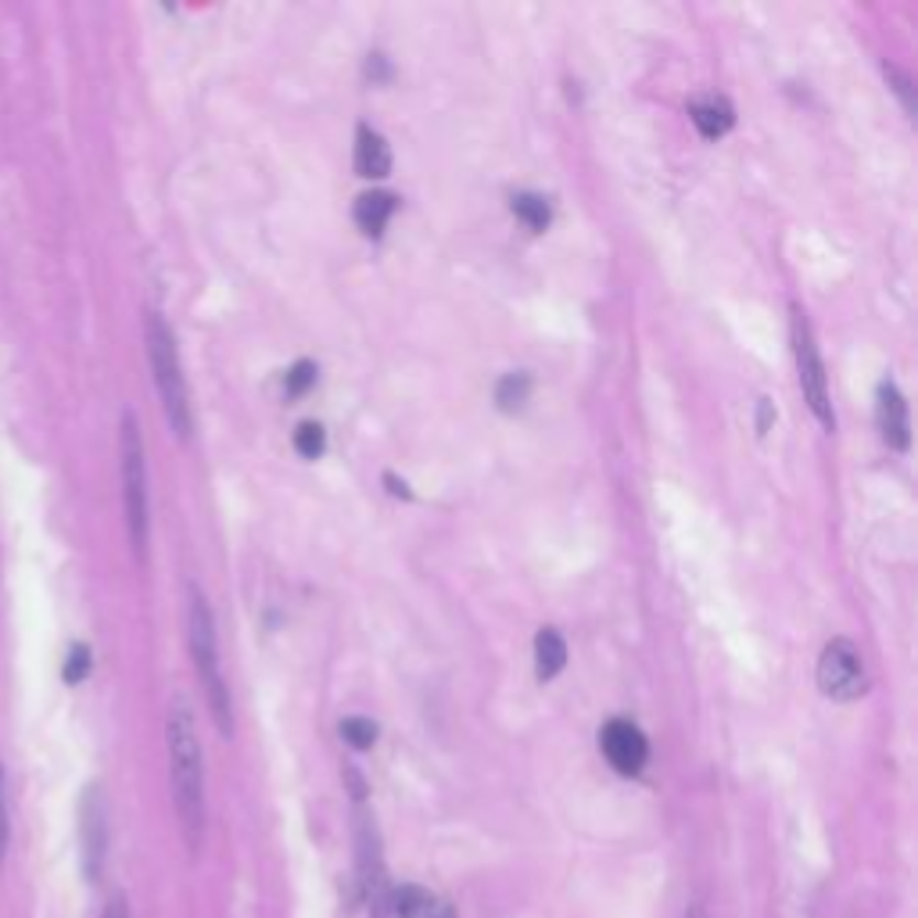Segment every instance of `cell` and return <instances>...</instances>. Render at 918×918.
Instances as JSON below:
<instances>
[{"label":"cell","instance_id":"cell-1","mask_svg":"<svg viewBox=\"0 0 918 918\" xmlns=\"http://www.w3.org/2000/svg\"><path fill=\"white\" fill-rule=\"evenodd\" d=\"M166 746H169V783H173V804L180 815L184 840L190 854H198L204 840V757L187 700L176 696L166 721Z\"/></svg>","mask_w":918,"mask_h":918},{"label":"cell","instance_id":"cell-2","mask_svg":"<svg viewBox=\"0 0 918 918\" xmlns=\"http://www.w3.org/2000/svg\"><path fill=\"white\" fill-rule=\"evenodd\" d=\"M187 639H190V656H195V671L201 678L204 700H209L215 729L230 735L234 732V710H230V689L223 678V664H219L215 650V624L212 610L198 588H190V613H187Z\"/></svg>","mask_w":918,"mask_h":918},{"label":"cell","instance_id":"cell-3","mask_svg":"<svg viewBox=\"0 0 918 918\" xmlns=\"http://www.w3.org/2000/svg\"><path fill=\"white\" fill-rule=\"evenodd\" d=\"M147 360H151V374H155V388H158L162 409H166L169 428L176 431V438H184L187 442L190 431H195L190 395H187L180 352H176V338H173V331L158 312H151L147 317Z\"/></svg>","mask_w":918,"mask_h":918},{"label":"cell","instance_id":"cell-4","mask_svg":"<svg viewBox=\"0 0 918 918\" xmlns=\"http://www.w3.org/2000/svg\"><path fill=\"white\" fill-rule=\"evenodd\" d=\"M119 460H122V510H126V531L136 560L147 553V463H144V442L141 428H136L133 413H122V431H119Z\"/></svg>","mask_w":918,"mask_h":918},{"label":"cell","instance_id":"cell-5","mask_svg":"<svg viewBox=\"0 0 918 918\" xmlns=\"http://www.w3.org/2000/svg\"><path fill=\"white\" fill-rule=\"evenodd\" d=\"M818 685L829 700H858L865 693V661H861V653L851 639H832L821 650Z\"/></svg>","mask_w":918,"mask_h":918},{"label":"cell","instance_id":"cell-6","mask_svg":"<svg viewBox=\"0 0 918 918\" xmlns=\"http://www.w3.org/2000/svg\"><path fill=\"white\" fill-rule=\"evenodd\" d=\"M793 352H797V369H800V388H804V399L811 406V413L818 417L821 428H832L836 417H832V402H829V385H826V366H821V355L815 349V338H811V327L807 320L793 317Z\"/></svg>","mask_w":918,"mask_h":918},{"label":"cell","instance_id":"cell-7","mask_svg":"<svg viewBox=\"0 0 918 918\" xmlns=\"http://www.w3.org/2000/svg\"><path fill=\"white\" fill-rule=\"evenodd\" d=\"M360 883H363V897L369 904V918H391V886H388V872L385 861H380V847H377V832L366 821V815L360 818Z\"/></svg>","mask_w":918,"mask_h":918},{"label":"cell","instance_id":"cell-8","mask_svg":"<svg viewBox=\"0 0 918 918\" xmlns=\"http://www.w3.org/2000/svg\"><path fill=\"white\" fill-rule=\"evenodd\" d=\"M599 750H602V757L610 761V768L621 772V775H639L642 768H646V757H650L646 735H642L639 725L624 721V718H613V721L602 725Z\"/></svg>","mask_w":918,"mask_h":918},{"label":"cell","instance_id":"cell-9","mask_svg":"<svg viewBox=\"0 0 918 918\" xmlns=\"http://www.w3.org/2000/svg\"><path fill=\"white\" fill-rule=\"evenodd\" d=\"M79 843H84V872L90 883L101 880L108 858V815L104 797L98 786H87L84 804H79Z\"/></svg>","mask_w":918,"mask_h":918},{"label":"cell","instance_id":"cell-10","mask_svg":"<svg viewBox=\"0 0 918 918\" xmlns=\"http://www.w3.org/2000/svg\"><path fill=\"white\" fill-rule=\"evenodd\" d=\"M391 915L395 918H452V908L445 900H438L431 889L406 883L399 889H391Z\"/></svg>","mask_w":918,"mask_h":918},{"label":"cell","instance_id":"cell-11","mask_svg":"<svg viewBox=\"0 0 918 918\" xmlns=\"http://www.w3.org/2000/svg\"><path fill=\"white\" fill-rule=\"evenodd\" d=\"M880 431L886 438L889 449L904 452L908 449V402H904V395L894 385H883L880 388Z\"/></svg>","mask_w":918,"mask_h":918},{"label":"cell","instance_id":"cell-12","mask_svg":"<svg viewBox=\"0 0 918 918\" xmlns=\"http://www.w3.org/2000/svg\"><path fill=\"white\" fill-rule=\"evenodd\" d=\"M355 169H360V176H366V180H380V176H388L391 151H388V141L377 130L360 126V133H355Z\"/></svg>","mask_w":918,"mask_h":918},{"label":"cell","instance_id":"cell-13","mask_svg":"<svg viewBox=\"0 0 918 918\" xmlns=\"http://www.w3.org/2000/svg\"><path fill=\"white\" fill-rule=\"evenodd\" d=\"M689 119L696 122V130H700L704 136H725L732 130V122H735V112H732V104L718 98V93H707V98H696L689 104Z\"/></svg>","mask_w":918,"mask_h":918},{"label":"cell","instance_id":"cell-14","mask_svg":"<svg viewBox=\"0 0 918 918\" xmlns=\"http://www.w3.org/2000/svg\"><path fill=\"white\" fill-rule=\"evenodd\" d=\"M391 212H395V195H388V190H369V195L355 201V223H360L366 237L385 234Z\"/></svg>","mask_w":918,"mask_h":918},{"label":"cell","instance_id":"cell-15","mask_svg":"<svg viewBox=\"0 0 918 918\" xmlns=\"http://www.w3.org/2000/svg\"><path fill=\"white\" fill-rule=\"evenodd\" d=\"M534 661H539V678H556L567 664V646L560 639L556 628H542L539 639H534Z\"/></svg>","mask_w":918,"mask_h":918},{"label":"cell","instance_id":"cell-16","mask_svg":"<svg viewBox=\"0 0 918 918\" xmlns=\"http://www.w3.org/2000/svg\"><path fill=\"white\" fill-rule=\"evenodd\" d=\"M531 395V377L528 374H506L496 388V402L502 413H517V409H524Z\"/></svg>","mask_w":918,"mask_h":918},{"label":"cell","instance_id":"cell-17","mask_svg":"<svg viewBox=\"0 0 918 918\" xmlns=\"http://www.w3.org/2000/svg\"><path fill=\"white\" fill-rule=\"evenodd\" d=\"M513 215L524 223L528 230H545L550 226V201H545L542 195H517L513 198Z\"/></svg>","mask_w":918,"mask_h":918},{"label":"cell","instance_id":"cell-18","mask_svg":"<svg viewBox=\"0 0 918 918\" xmlns=\"http://www.w3.org/2000/svg\"><path fill=\"white\" fill-rule=\"evenodd\" d=\"M295 449L301 452L306 460H320L323 456V449H327V431L320 428V423H298V431H295Z\"/></svg>","mask_w":918,"mask_h":918},{"label":"cell","instance_id":"cell-19","mask_svg":"<svg viewBox=\"0 0 918 918\" xmlns=\"http://www.w3.org/2000/svg\"><path fill=\"white\" fill-rule=\"evenodd\" d=\"M341 739L355 750H369L377 743V725L369 718H345L341 721Z\"/></svg>","mask_w":918,"mask_h":918},{"label":"cell","instance_id":"cell-20","mask_svg":"<svg viewBox=\"0 0 918 918\" xmlns=\"http://www.w3.org/2000/svg\"><path fill=\"white\" fill-rule=\"evenodd\" d=\"M87 675H90V646L87 642H73V646H68V656H65L62 678L68 685H79Z\"/></svg>","mask_w":918,"mask_h":918},{"label":"cell","instance_id":"cell-21","mask_svg":"<svg viewBox=\"0 0 918 918\" xmlns=\"http://www.w3.org/2000/svg\"><path fill=\"white\" fill-rule=\"evenodd\" d=\"M312 385H317V363H309V360H301L295 363L291 369H287V380H284V391L291 395V399H301Z\"/></svg>","mask_w":918,"mask_h":918},{"label":"cell","instance_id":"cell-22","mask_svg":"<svg viewBox=\"0 0 918 918\" xmlns=\"http://www.w3.org/2000/svg\"><path fill=\"white\" fill-rule=\"evenodd\" d=\"M8 847H11V818H8V797H4V768H0V869L8 861Z\"/></svg>","mask_w":918,"mask_h":918},{"label":"cell","instance_id":"cell-23","mask_svg":"<svg viewBox=\"0 0 918 918\" xmlns=\"http://www.w3.org/2000/svg\"><path fill=\"white\" fill-rule=\"evenodd\" d=\"M101 918H130V904H126V897H122V894H112V897H108Z\"/></svg>","mask_w":918,"mask_h":918},{"label":"cell","instance_id":"cell-24","mask_svg":"<svg viewBox=\"0 0 918 918\" xmlns=\"http://www.w3.org/2000/svg\"><path fill=\"white\" fill-rule=\"evenodd\" d=\"M366 73H369V76H374V79H377V84H380V79H388V68H385V58H380V54H369V65H366Z\"/></svg>","mask_w":918,"mask_h":918},{"label":"cell","instance_id":"cell-25","mask_svg":"<svg viewBox=\"0 0 918 918\" xmlns=\"http://www.w3.org/2000/svg\"><path fill=\"white\" fill-rule=\"evenodd\" d=\"M768 423H772V406L761 399V420H757V428H761V431H768Z\"/></svg>","mask_w":918,"mask_h":918},{"label":"cell","instance_id":"cell-26","mask_svg":"<svg viewBox=\"0 0 918 918\" xmlns=\"http://www.w3.org/2000/svg\"><path fill=\"white\" fill-rule=\"evenodd\" d=\"M685 918H707V911L700 908V904H693V908H689V911H685Z\"/></svg>","mask_w":918,"mask_h":918}]
</instances>
